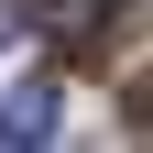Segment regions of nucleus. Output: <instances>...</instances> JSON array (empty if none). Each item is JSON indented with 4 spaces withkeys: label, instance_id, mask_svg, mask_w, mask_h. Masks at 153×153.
Instances as JSON below:
<instances>
[{
    "label": "nucleus",
    "instance_id": "obj_1",
    "mask_svg": "<svg viewBox=\"0 0 153 153\" xmlns=\"http://www.w3.org/2000/svg\"><path fill=\"white\" fill-rule=\"evenodd\" d=\"M22 22H33V33H55L66 55H99V33H109V0H22Z\"/></svg>",
    "mask_w": 153,
    "mask_h": 153
},
{
    "label": "nucleus",
    "instance_id": "obj_2",
    "mask_svg": "<svg viewBox=\"0 0 153 153\" xmlns=\"http://www.w3.org/2000/svg\"><path fill=\"white\" fill-rule=\"evenodd\" d=\"M0 142H55V76H33V88L0 99Z\"/></svg>",
    "mask_w": 153,
    "mask_h": 153
}]
</instances>
